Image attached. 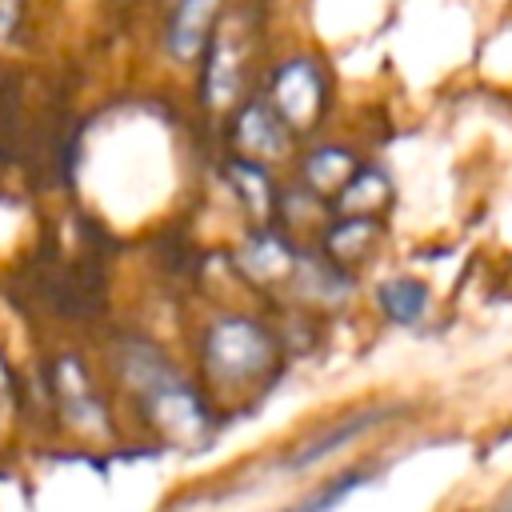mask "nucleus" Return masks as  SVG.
<instances>
[{
  "mask_svg": "<svg viewBox=\"0 0 512 512\" xmlns=\"http://www.w3.org/2000/svg\"><path fill=\"white\" fill-rule=\"evenodd\" d=\"M124 380L132 384L144 412L152 416V424L168 440L200 444L208 436V408L152 348H128L124 352Z\"/></svg>",
  "mask_w": 512,
  "mask_h": 512,
  "instance_id": "obj_1",
  "label": "nucleus"
},
{
  "mask_svg": "<svg viewBox=\"0 0 512 512\" xmlns=\"http://www.w3.org/2000/svg\"><path fill=\"white\" fill-rule=\"evenodd\" d=\"M204 364L220 384H248L272 368V340L244 316H224L204 336Z\"/></svg>",
  "mask_w": 512,
  "mask_h": 512,
  "instance_id": "obj_2",
  "label": "nucleus"
},
{
  "mask_svg": "<svg viewBox=\"0 0 512 512\" xmlns=\"http://www.w3.org/2000/svg\"><path fill=\"white\" fill-rule=\"evenodd\" d=\"M240 264H244V272H248L256 284H288V280H296V284L312 288L316 280H324V272H320L316 264L300 260L288 244H280V240H272V236L252 240V244L244 248V256H240Z\"/></svg>",
  "mask_w": 512,
  "mask_h": 512,
  "instance_id": "obj_3",
  "label": "nucleus"
},
{
  "mask_svg": "<svg viewBox=\"0 0 512 512\" xmlns=\"http://www.w3.org/2000/svg\"><path fill=\"white\" fill-rule=\"evenodd\" d=\"M272 100H276V116L284 124L308 128L316 120V108H320V76H316V68L308 60H288L276 72Z\"/></svg>",
  "mask_w": 512,
  "mask_h": 512,
  "instance_id": "obj_4",
  "label": "nucleus"
},
{
  "mask_svg": "<svg viewBox=\"0 0 512 512\" xmlns=\"http://www.w3.org/2000/svg\"><path fill=\"white\" fill-rule=\"evenodd\" d=\"M224 0H180L176 16H172V28H168V48L176 60H192L200 56L208 32H212V20L220 12Z\"/></svg>",
  "mask_w": 512,
  "mask_h": 512,
  "instance_id": "obj_5",
  "label": "nucleus"
},
{
  "mask_svg": "<svg viewBox=\"0 0 512 512\" xmlns=\"http://www.w3.org/2000/svg\"><path fill=\"white\" fill-rule=\"evenodd\" d=\"M236 140L244 152H252L256 160L264 156H280L284 152V120L276 112H268L264 104H252L240 112L236 120Z\"/></svg>",
  "mask_w": 512,
  "mask_h": 512,
  "instance_id": "obj_6",
  "label": "nucleus"
},
{
  "mask_svg": "<svg viewBox=\"0 0 512 512\" xmlns=\"http://www.w3.org/2000/svg\"><path fill=\"white\" fill-rule=\"evenodd\" d=\"M336 196H340L344 216H372L388 204V180L380 172H352Z\"/></svg>",
  "mask_w": 512,
  "mask_h": 512,
  "instance_id": "obj_7",
  "label": "nucleus"
},
{
  "mask_svg": "<svg viewBox=\"0 0 512 512\" xmlns=\"http://www.w3.org/2000/svg\"><path fill=\"white\" fill-rule=\"evenodd\" d=\"M352 172H356V156L344 152V148H320L304 164V176L316 192H340Z\"/></svg>",
  "mask_w": 512,
  "mask_h": 512,
  "instance_id": "obj_8",
  "label": "nucleus"
},
{
  "mask_svg": "<svg viewBox=\"0 0 512 512\" xmlns=\"http://www.w3.org/2000/svg\"><path fill=\"white\" fill-rule=\"evenodd\" d=\"M376 300L396 324H416L428 308V288L420 280H388V284H380Z\"/></svg>",
  "mask_w": 512,
  "mask_h": 512,
  "instance_id": "obj_9",
  "label": "nucleus"
},
{
  "mask_svg": "<svg viewBox=\"0 0 512 512\" xmlns=\"http://www.w3.org/2000/svg\"><path fill=\"white\" fill-rule=\"evenodd\" d=\"M376 240V220L372 216H348L328 232V256L336 260H360Z\"/></svg>",
  "mask_w": 512,
  "mask_h": 512,
  "instance_id": "obj_10",
  "label": "nucleus"
},
{
  "mask_svg": "<svg viewBox=\"0 0 512 512\" xmlns=\"http://www.w3.org/2000/svg\"><path fill=\"white\" fill-rule=\"evenodd\" d=\"M384 420V412H364V416H352V420H344V424H336L332 432H324V436H316L304 452H296L292 456V468H300V464H312V460H320V456H328V452H336L340 444H348V440H356L360 432H368L372 424H380Z\"/></svg>",
  "mask_w": 512,
  "mask_h": 512,
  "instance_id": "obj_11",
  "label": "nucleus"
},
{
  "mask_svg": "<svg viewBox=\"0 0 512 512\" xmlns=\"http://www.w3.org/2000/svg\"><path fill=\"white\" fill-rule=\"evenodd\" d=\"M236 92V52L228 40L216 44V56H212V68H208V100L212 104H228Z\"/></svg>",
  "mask_w": 512,
  "mask_h": 512,
  "instance_id": "obj_12",
  "label": "nucleus"
},
{
  "mask_svg": "<svg viewBox=\"0 0 512 512\" xmlns=\"http://www.w3.org/2000/svg\"><path fill=\"white\" fill-rule=\"evenodd\" d=\"M232 180L244 188V200L252 204V212H256V216H268V208H272V192H268L264 172H260L256 164H232Z\"/></svg>",
  "mask_w": 512,
  "mask_h": 512,
  "instance_id": "obj_13",
  "label": "nucleus"
},
{
  "mask_svg": "<svg viewBox=\"0 0 512 512\" xmlns=\"http://www.w3.org/2000/svg\"><path fill=\"white\" fill-rule=\"evenodd\" d=\"M356 484H364V472H344V476H336L332 484H324V488H316L296 512H328L336 500H344V492H352Z\"/></svg>",
  "mask_w": 512,
  "mask_h": 512,
  "instance_id": "obj_14",
  "label": "nucleus"
},
{
  "mask_svg": "<svg viewBox=\"0 0 512 512\" xmlns=\"http://www.w3.org/2000/svg\"><path fill=\"white\" fill-rule=\"evenodd\" d=\"M16 8H20L16 0H0V40L12 32V24H16Z\"/></svg>",
  "mask_w": 512,
  "mask_h": 512,
  "instance_id": "obj_15",
  "label": "nucleus"
}]
</instances>
